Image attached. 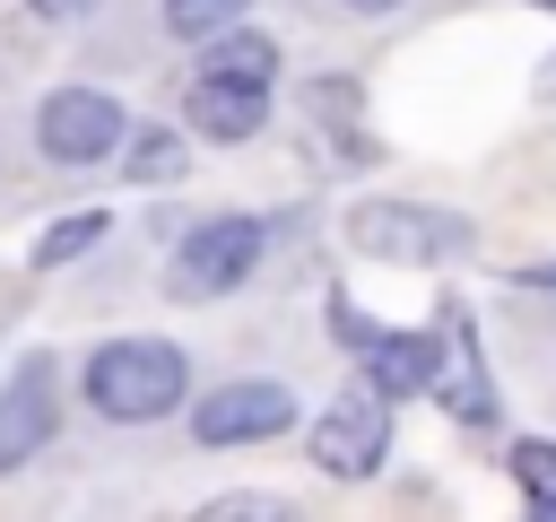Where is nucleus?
<instances>
[{"label": "nucleus", "mask_w": 556, "mask_h": 522, "mask_svg": "<svg viewBox=\"0 0 556 522\" xmlns=\"http://www.w3.org/2000/svg\"><path fill=\"white\" fill-rule=\"evenodd\" d=\"M78 391H87V409L113 418V426H156V418H174V409L191 400V365H182L174 339H104V348L87 357Z\"/></svg>", "instance_id": "f257e3e1"}, {"label": "nucleus", "mask_w": 556, "mask_h": 522, "mask_svg": "<svg viewBox=\"0 0 556 522\" xmlns=\"http://www.w3.org/2000/svg\"><path fill=\"white\" fill-rule=\"evenodd\" d=\"M330 322H339V348H356V365H365V383L382 400H408V391L434 383V339L426 331H391V322L356 313L348 296H330Z\"/></svg>", "instance_id": "f03ea898"}, {"label": "nucleus", "mask_w": 556, "mask_h": 522, "mask_svg": "<svg viewBox=\"0 0 556 522\" xmlns=\"http://www.w3.org/2000/svg\"><path fill=\"white\" fill-rule=\"evenodd\" d=\"M261 244H269V226L261 217H208V226H191L182 244H174V296H226V287H243L252 270H261Z\"/></svg>", "instance_id": "7ed1b4c3"}, {"label": "nucleus", "mask_w": 556, "mask_h": 522, "mask_svg": "<svg viewBox=\"0 0 556 522\" xmlns=\"http://www.w3.org/2000/svg\"><path fill=\"white\" fill-rule=\"evenodd\" d=\"M382 452H391V400H382L374 383H356L348 400H330V409L313 418V470H330V478H374Z\"/></svg>", "instance_id": "20e7f679"}, {"label": "nucleus", "mask_w": 556, "mask_h": 522, "mask_svg": "<svg viewBox=\"0 0 556 522\" xmlns=\"http://www.w3.org/2000/svg\"><path fill=\"white\" fill-rule=\"evenodd\" d=\"M122 130H130V113L104 87H52L43 113H35V139H43L52 165H96V157L122 148Z\"/></svg>", "instance_id": "39448f33"}, {"label": "nucleus", "mask_w": 556, "mask_h": 522, "mask_svg": "<svg viewBox=\"0 0 556 522\" xmlns=\"http://www.w3.org/2000/svg\"><path fill=\"white\" fill-rule=\"evenodd\" d=\"M348 244H356V252H374V261H452V252L469 244V226H460V217H443V209L365 200V209L348 217Z\"/></svg>", "instance_id": "423d86ee"}, {"label": "nucleus", "mask_w": 556, "mask_h": 522, "mask_svg": "<svg viewBox=\"0 0 556 522\" xmlns=\"http://www.w3.org/2000/svg\"><path fill=\"white\" fill-rule=\"evenodd\" d=\"M295 426V391L269 383V374H243V383H217L200 409H191V435L200 444H269Z\"/></svg>", "instance_id": "0eeeda50"}, {"label": "nucleus", "mask_w": 556, "mask_h": 522, "mask_svg": "<svg viewBox=\"0 0 556 522\" xmlns=\"http://www.w3.org/2000/svg\"><path fill=\"white\" fill-rule=\"evenodd\" d=\"M452 418H495V374H486V357H478V331H469V313L452 304L443 313V331H434V383H426Z\"/></svg>", "instance_id": "6e6552de"}, {"label": "nucleus", "mask_w": 556, "mask_h": 522, "mask_svg": "<svg viewBox=\"0 0 556 522\" xmlns=\"http://www.w3.org/2000/svg\"><path fill=\"white\" fill-rule=\"evenodd\" d=\"M182 122H191L200 139L235 148V139H252V130L269 122V78H226V70H200V78H191V96H182Z\"/></svg>", "instance_id": "1a4fd4ad"}, {"label": "nucleus", "mask_w": 556, "mask_h": 522, "mask_svg": "<svg viewBox=\"0 0 556 522\" xmlns=\"http://www.w3.org/2000/svg\"><path fill=\"white\" fill-rule=\"evenodd\" d=\"M52 426H61V409H52V365H43V357H26V365H17V383L0 391V478H9V470H26V461L52 444Z\"/></svg>", "instance_id": "9d476101"}, {"label": "nucleus", "mask_w": 556, "mask_h": 522, "mask_svg": "<svg viewBox=\"0 0 556 522\" xmlns=\"http://www.w3.org/2000/svg\"><path fill=\"white\" fill-rule=\"evenodd\" d=\"M200 70H226V78H278V44H269V35H243V26H217Z\"/></svg>", "instance_id": "9b49d317"}, {"label": "nucleus", "mask_w": 556, "mask_h": 522, "mask_svg": "<svg viewBox=\"0 0 556 522\" xmlns=\"http://www.w3.org/2000/svg\"><path fill=\"white\" fill-rule=\"evenodd\" d=\"M122 165H130V183H174V174H182V139H174V130H139V139L122 148Z\"/></svg>", "instance_id": "f8f14e48"}, {"label": "nucleus", "mask_w": 556, "mask_h": 522, "mask_svg": "<svg viewBox=\"0 0 556 522\" xmlns=\"http://www.w3.org/2000/svg\"><path fill=\"white\" fill-rule=\"evenodd\" d=\"M96 235H104V217H96V209H78V217L43 226V244H35V270H61V261H78V252H87Z\"/></svg>", "instance_id": "ddd939ff"}, {"label": "nucleus", "mask_w": 556, "mask_h": 522, "mask_svg": "<svg viewBox=\"0 0 556 522\" xmlns=\"http://www.w3.org/2000/svg\"><path fill=\"white\" fill-rule=\"evenodd\" d=\"M243 17V0H165V26L182 35V44H208L217 26H235Z\"/></svg>", "instance_id": "4468645a"}, {"label": "nucleus", "mask_w": 556, "mask_h": 522, "mask_svg": "<svg viewBox=\"0 0 556 522\" xmlns=\"http://www.w3.org/2000/svg\"><path fill=\"white\" fill-rule=\"evenodd\" d=\"M513 478H521V487H556V444L521 435V444H513Z\"/></svg>", "instance_id": "2eb2a0df"}, {"label": "nucleus", "mask_w": 556, "mask_h": 522, "mask_svg": "<svg viewBox=\"0 0 556 522\" xmlns=\"http://www.w3.org/2000/svg\"><path fill=\"white\" fill-rule=\"evenodd\" d=\"M26 9H35L43 26H78V17H96L104 0H26Z\"/></svg>", "instance_id": "dca6fc26"}, {"label": "nucleus", "mask_w": 556, "mask_h": 522, "mask_svg": "<svg viewBox=\"0 0 556 522\" xmlns=\"http://www.w3.org/2000/svg\"><path fill=\"white\" fill-rule=\"evenodd\" d=\"M530 513H539V522H556V487H530Z\"/></svg>", "instance_id": "f3484780"}, {"label": "nucleus", "mask_w": 556, "mask_h": 522, "mask_svg": "<svg viewBox=\"0 0 556 522\" xmlns=\"http://www.w3.org/2000/svg\"><path fill=\"white\" fill-rule=\"evenodd\" d=\"M348 9H400V0H348Z\"/></svg>", "instance_id": "a211bd4d"}, {"label": "nucleus", "mask_w": 556, "mask_h": 522, "mask_svg": "<svg viewBox=\"0 0 556 522\" xmlns=\"http://www.w3.org/2000/svg\"><path fill=\"white\" fill-rule=\"evenodd\" d=\"M539 9H556V0H539Z\"/></svg>", "instance_id": "6ab92c4d"}, {"label": "nucleus", "mask_w": 556, "mask_h": 522, "mask_svg": "<svg viewBox=\"0 0 556 522\" xmlns=\"http://www.w3.org/2000/svg\"><path fill=\"white\" fill-rule=\"evenodd\" d=\"M547 287H556V270H547Z\"/></svg>", "instance_id": "aec40b11"}]
</instances>
